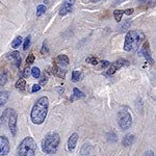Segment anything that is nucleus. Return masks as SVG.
<instances>
[{
  "mask_svg": "<svg viewBox=\"0 0 156 156\" xmlns=\"http://www.w3.org/2000/svg\"><path fill=\"white\" fill-rule=\"evenodd\" d=\"M48 107H49V99L46 96H43L40 98L36 102L31 109L30 118L34 124L40 125L44 123L46 120L47 114H48Z\"/></svg>",
  "mask_w": 156,
  "mask_h": 156,
  "instance_id": "f257e3e1",
  "label": "nucleus"
},
{
  "mask_svg": "<svg viewBox=\"0 0 156 156\" xmlns=\"http://www.w3.org/2000/svg\"><path fill=\"white\" fill-rule=\"evenodd\" d=\"M145 40L144 32L140 30H130L127 32L124 43V50L128 52H135L137 51L140 45Z\"/></svg>",
  "mask_w": 156,
  "mask_h": 156,
  "instance_id": "f03ea898",
  "label": "nucleus"
},
{
  "mask_svg": "<svg viewBox=\"0 0 156 156\" xmlns=\"http://www.w3.org/2000/svg\"><path fill=\"white\" fill-rule=\"evenodd\" d=\"M60 143V136L57 132H49L42 140V150L46 154H53L56 152Z\"/></svg>",
  "mask_w": 156,
  "mask_h": 156,
  "instance_id": "7ed1b4c3",
  "label": "nucleus"
},
{
  "mask_svg": "<svg viewBox=\"0 0 156 156\" xmlns=\"http://www.w3.org/2000/svg\"><path fill=\"white\" fill-rule=\"evenodd\" d=\"M36 151L37 144L34 140L30 136H27L20 143L17 150V156H34Z\"/></svg>",
  "mask_w": 156,
  "mask_h": 156,
  "instance_id": "20e7f679",
  "label": "nucleus"
},
{
  "mask_svg": "<svg viewBox=\"0 0 156 156\" xmlns=\"http://www.w3.org/2000/svg\"><path fill=\"white\" fill-rule=\"evenodd\" d=\"M132 117L130 114L129 109L127 107H122L118 112V124L121 127V129L127 130L131 126Z\"/></svg>",
  "mask_w": 156,
  "mask_h": 156,
  "instance_id": "39448f33",
  "label": "nucleus"
},
{
  "mask_svg": "<svg viewBox=\"0 0 156 156\" xmlns=\"http://www.w3.org/2000/svg\"><path fill=\"white\" fill-rule=\"evenodd\" d=\"M129 65V62H128V60L124 59V58H120L118 60H115V62H112V65L110 66V68L108 69V71L106 72L107 75H114L115 72L118 71L119 69L123 67H126Z\"/></svg>",
  "mask_w": 156,
  "mask_h": 156,
  "instance_id": "423d86ee",
  "label": "nucleus"
},
{
  "mask_svg": "<svg viewBox=\"0 0 156 156\" xmlns=\"http://www.w3.org/2000/svg\"><path fill=\"white\" fill-rule=\"evenodd\" d=\"M11 146H9V140L6 136L0 135V156H5L9 154Z\"/></svg>",
  "mask_w": 156,
  "mask_h": 156,
  "instance_id": "0eeeda50",
  "label": "nucleus"
},
{
  "mask_svg": "<svg viewBox=\"0 0 156 156\" xmlns=\"http://www.w3.org/2000/svg\"><path fill=\"white\" fill-rule=\"evenodd\" d=\"M74 3H75V0H65L62 2V6L59 9V15L60 16H66L69 12H72L73 9V6H74Z\"/></svg>",
  "mask_w": 156,
  "mask_h": 156,
  "instance_id": "6e6552de",
  "label": "nucleus"
},
{
  "mask_svg": "<svg viewBox=\"0 0 156 156\" xmlns=\"http://www.w3.org/2000/svg\"><path fill=\"white\" fill-rule=\"evenodd\" d=\"M7 122H9V129H11L12 134L15 136L17 133V114L16 112H12V115H9Z\"/></svg>",
  "mask_w": 156,
  "mask_h": 156,
  "instance_id": "1a4fd4ad",
  "label": "nucleus"
},
{
  "mask_svg": "<svg viewBox=\"0 0 156 156\" xmlns=\"http://www.w3.org/2000/svg\"><path fill=\"white\" fill-rule=\"evenodd\" d=\"M7 58H9L11 62H12V64L15 65L17 68H19L21 66V54L19 53L18 51H12V53L7 54Z\"/></svg>",
  "mask_w": 156,
  "mask_h": 156,
  "instance_id": "9d476101",
  "label": "nucleus"
},
{
  "mask_svg": "<svg viewBox=\"0 0 156 156\" xmlns=\"http://www.w3.org/2000/svg\"><path fill=\"white\" fill-rule=\"evenodd\" d=\"M142 52H143V54H144L146 60H148V62H149V64H151V65L154 64V60H153L152 56H151L149 42H145L144 43V45H143V48H142Z\"/></svg>",
  "mask_w": 156,
  "mask_h": 156,
  "instance_id": "9b49d317",
  "label": "nucleus"
},
{
  "mask_svg": "<svg viewBox=\"0 0 156 156\" xmlns=\"http://www.w3.org/2000/svg\"><path fill=\"white\" fill-rule=\"evenodd\" d=\"M77 142H78V134L77 133H73L71 136L69 137V140H68V150H69L70 152H72V151L75 149V147H76V145H77Z\"/></svg>",
  "mask_w": 156,
  "mask_h": 156,
  "instance_id": "f8f14e48",
  "label": "nucleus"
},
{
  "mask_svg": "<svg viewBox=\"0 0 156 156\" xmlns=\"http://www.w3.org/2000/svg\"><path fill=\"white\" fill-rule=\"evenodd\" d=\"M51 73H52V74H54L56 77L62 78V79H64V78L66 77L67 71H66V70H62L59 66H57L56 64H54L53 68H52V72Z\"/></svg>",
  "mask_w": 156,
  "mask_h": 156,
  "instance_id": "ddd939ff",
  "label": "nucleus"
},
{
  "mask_svg": "<svg viewBox=\"0 0 156 156\" xmlns=\"http://www.w3.org/2000/svg\"><path fill=\"white\" fill-rule=\"evenodd\" d=\"M69 58H68V56L67 55H65V54H62V55H58L57 56V58H56V65L57 66H62V67H65V66H68L69 65Z\"/></svg>",
  "mask_w": 156,
  "mask_h": 156,
  "instance_id": "4468645a",
  "label": "nucleus"
},
{
  "mask_svg": "<svg viewBox=\"0 0 156 156\" xmlns=\"http://www.w3.org/2000/svg\"><path fill=\"white\" fill-rule=\"evenodd\" d=\"M12 112H14V110H12V108H6V109L2 112L1 117H0V124L2 125V124H4L5 122H7V120H9V115H12Z\"/></svg>",
  "mask_w": 156,
  "mask_h": 156,
  "instance_id": "2eb2a0df",
  "label": "nucleus"
},
{
  "mask_svg": "<svg viewBox=\"0 0 156 156\" xmlns=\"http://www.w3.org/2000/svg\"><path fill=\"white\" fill-rule=\"evenodd\" d=\"M134 135L133 134H127L125 135V137L123 138V146H125V147H128V146H131L133 144V142H134Z\"/></svg>",
  "mask_w": 156,
  "mask_h": 156,
  "instance_id": "dca6fc26",
  "label": "nucleus"
},
{
  "mask_svg": "<svg viewBox=\"0 0 156 156\" xmlns=\"http://www.w3.org/2000/svg\"><path fill=\"white\" fill-rule=\"evenodd\" d=\"M9 93L5 92V90H2V92H0V107L3 106L4 104L7 102V100H9Z\"/></svg>",
  "mask_w": 156,
  "mask_h": 156,
  "instance_id": "f3484780",
  "label": "nucleus"
},
{
  "mask_svg": "<svg viewBox=\"0 0 156 156\" xmlns=\"http://www.w3.org/2000/svg\"><path fill=\"white\" fill-rule=\"evenodd\" d=\"M16 89L17 90H25V87H26V81H25V79L24 78H20V79L18 80V81L16 82Z\"/></svg>",
  "mask_w": 156,
  "mask_h": 156,
  "instance_id": "a211bd4d",
  "label": "nucleus"
},
{
  "mask_svg": "<svg viewBox=\"0 0 156 156\" xmlns=\"http://www.w3.org/2000/svg\"><path fill=\"white\" fill-rule=\"evenodd\" d=\"M90 146L85 144L83 145V147H82L81 149V152H80V156H90V153H92V151H90Z\"/></svg>",
  "mask_w": 156,
  "mask_h": 156,
  "instance_id": "6ab92c4d",
  "label": "nucleus"
},
{
  "mask_svg": "<svg viewBox=\"0 0 156 156\" xmlns=\"http://www.w3.org/2000/svg\"><path fill=\"white\" fill-rule=\"evenodd\" d=\"M7 79H9V75H7V71L4 70L3 72L0 74V85H5L7 82Z\"/></svg>",
  "mask_w": 156,
  "mask_h": 156,
  "instance_id": "aec40b11",
  "label": "nucleus"
},
{
  "mask_svg": "<svg viewBox=\"0 0 156 156\" xmlns=\"http://www.w3.org/2000/svg\"><path fill=\"white\" fill-rule=\"evenodd\" d=\"M73 96L76 97L77 99H81V98L85 97V94L83 92H81L80 90H78L77 87H74V89H73Z\"/></svg>",
  "mask_w": 156,
  "mask_h": 156,
  "instance_id": "412c9836",
  "label": "nucleus"
},
{
  "mask_svg": "<svg viewBox=\"0 0 156 156\" xmlns=\"http://www.w3.org/2000/svg\"><path fill=\"white\" fill-rule=\"evenodd\" d=\"M81 76H82L81 72L77 71V70H75V71L72 72V81H74V82L79 81L80 78H81Z\"/></svg>",
  "mask_w": 156,
  "mask_h": 156,
  "instance_id": "4be33fe9",
  "label": "nucleus"
},
{
  "mask_svg": "<svg viewBox=\"0 0 156 156\" xmlns=\"http://www.w3.org/2000/svg\"><path fill=\"white\" fill-rule=\"evenodd\" d=\"M21 43H22V37H15V40H12V48H18V47L21 46Z\"/></svg>",
  "mask_w": 156,
  "mask_h": 156,
  "instance_id": "5701e85b",
  "label": "nucleus"
},
{
  "mask_svg": "<svg viewBox=\"0 0 156 156\" xmlns=\"http://www.w3.org/2000/svg\"><path fill=\"white\" fill-rule=\"evenodd\" d=\"M123 11H121V9H115L114 12V17L115 19V21L117 22H121V20H122V17H123Z\"/></svg>",
  "mask_w": 156,
  "mask_h": 156,
  "instance_id": "b1692460",
  "label": "nucleus"
},
{
  "mask_svg": "<svg viewBox=\"0 0 156 156\" xmlns=\"http://www.w3.org/2000/svg\"><path fill=\"white\" fill-rule=\"evenodd\" d=\"M45 12H46V6L44 5V4H40V5H37V16H42V15L45 14Z\"/></svg>",
  "mask_w": 156,
  "mask_h": 156,
  "instance_id": "393cba45",
  "label": "nucleus"
},
{
  "mask_svg": "<svg viewBox=\"0 0 156 156\" xmlns=\"http://www.w3.org/2000/svg\"><path fill=\"white\" fill-rule=\"evenodd\" d=\"M31 75L34 78H39L40 75H41V72H40V69L37 67H34L31 69Z\"/></svg>",
  "mask_w": 156,
  "mask_h": 156,
  "instance_id": "a878e982",
  "label": "nucleus"
},
{
  "mask_svg": "<svg viewBox=\"0 0 156 156\" xmlns=\"http://www.w3.org/2000/svg\"><path fill=\"white\" fill-rule=\"evenodd\" d=\"M87 62H90V65H97V64H99V60H98L96 57H87Z\"/></svg>",
  "mask_w": 156,
  "mask_h": 156,
  "instance_id": "bb28decb",
  "label": "nucleus"
},
{
  "mask_svg": "<svg viewBox=\"0 0 156 156\" xmlns=\"http://www.w3.org/2000/svg\"><path fill=\"white\" fill-rule=\"evenodd\" d=\"M49 52V50H48V47H47V45H46V42H44L43 43V46H42V49H41V53L43 55H45V54H47Z\"/></svg>",
  "mask_w": 156,
  "mask_h": 156,
  "instance_id": "cd10ccee",
  "label": "nucleus"
},
{
  "mask_svg": "<svg viewBox=\"0 0 156 156\" xmlns=\"http://www.w3.org/2000/svg\"><path fill=\"white\" fill-rule=\"evenodd\" d=\"M29 45H30V37L28 36L25 39V41H24V44H23V49L24 50H27L28 49V47H29Z\"/></svg>",
  "mask_w": 156,
  "mask_h": 156,
  "instance_id": "c85d7f7f",
  "label": "nucleus"
},
{
  "mask_svg": "<svg viewBox=\"0 0 156 156\" xmlns=\"http://www.w3.org/2000/svg\"><path fill=\"white\" fill-rule=\"evenodd\" d=\"M26 62L28 65H31V64H34V54H29L28 56H27V58H26Z\"/></svg>",
  "mask_w": 156,
  "mask_h": 156,
  "instance_id": "c756f323",
  "label": "nucleus"
},
{
  "mask_svg": "<svg viewBox=\"0 0 156 156\" xmlns=\"http://www.w3.org/2000/svg\"><path fill=\"white\" fill-rule=\"evenodd\" d=\"M47 81H48V77L46 76V73H45V75H43L41 80H40V83H41L42 85H45L47 83Z\"/></svg>",
  "mask_w": 156,
  "mask_h": 156,
  "instance_id": "7c9ffc66",
  "label": "nucleus"
},
{
  "mask_svg": "<svg viewBox=\"0 0 156 156\" xmlns=\"http://www.w3.org/2000/svg\"><path fill=\"white\" fill-rule=\"evenodd\" d=\"M40 90H41V85H40V84H34L31 92H32V93H36V92H39Z\"/></svg>",
  "mask_w": 156,
  "mask_h": 156,
  "instance_id": "2f4dec72",
  "label": "nucleus"
},
{
  "mask_svg": "<svg viewBox=\"0 0 156 156\" xmlns=\"http://www.w3.org/2000/svg\"><path fill=\"white\" fill-rule=\"evenodd\" d=\"M109 62H108V60H102L101 62V67L102 68H106V67H108L109 66Z\"/></svg>",
  "mask_w": 156,
  "mask_h": 156,
  "instance_id": "473e14b6",
  "label": "nucleus"
},
{
  "mask_svg": "<svg viewBox=\"0 0 156 156\" xmlns=\"http://www.w3.org/2000/svg\"><path fill=\"white\" fill-rule=\"evenodd\" d=\"M23 76L24 77H28L29 76V69H28V68H25V69H24Z\"/></svg>",
  "mask_w": 156,
  "mask_h": 156,
  "instance_id": "72a5a7b5",
  "label": "nucleus"
},
{
  "mask_svg": "<svg viewBox=\"0 0 156 156\" xmlns=\"http://www.w3.org/2000/svg\"><path fill=\"white\" fill-rule=\"evenodd\" d=\"M133 12H134V11H133V9H126V11H124L123 12L129 16V15H132V14H133Z\"/></svg>",
  "mask_w": 156,
  "mask_h": 156,
  "instance_id": "f704fd0d",
  "label": "nucleus"
},
{
  "mask_svg": "<svg viewBox=\"0 0 156 156\" xmlns=\"http://www.w3.org/2000/svg\"><path fill=\"white\" fill-rule=\"evenodd\" d=\"M145 156H155V153L153 151H147L145 153Z\"/></svg>",
  "mask_w": 156,
  "mask_h": 156,
  "instance_id": "c9c22d12",
  "label": "nucleus"
},
{
  "mask_svg": "<svg viewBox=\"0 0 156 156\" xmlns=\"http://www.w3.org/2000/svg\"><path fill=\"white\" fill-rule=\"evenodd\" d=\"M124 1H126V0H115V5H118V4L122 3V2H124Z\"/></svg>",
  "mask_w": 156,
  "mask_h": 156,
  "instance_id": "e433bc0d",
  "label": "nucleus"
},
{
  "mask_svg": "<svg viewBox=\"0 0 156 156\" xmlns=\"http://www.w3.org/2000/svg\"><path fill=\"white\" fill-rule=\"evenodd\" d=\"M101 1V0H90V2H94V3H96V2H99Z\"/></svg>",
  "mask_w": 156,
  "mask_h": 156,
  "instance_id": "4c0bfd02",
  "label": "nucleus"
},
{
  "mask_svg": "<svg viewBox=\"0 0 156 156\" xmlns=\"http://www.w3.org/2000/svg\"><path fill=\"white\" fill-rule=\"evenodd\" d=\"M140 2H146V0H138Z\"/></svg>",
  "mask_w": 156,
  "mask_h": 156,
  "instance_id": "58836bf2",
  "label": "nucleus"
}]
</instances>
